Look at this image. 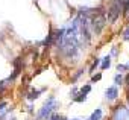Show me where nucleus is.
<instances>
[{
    "mask_svg": "<svg viewBox=\"0 0 129 120\" xmlns=\"http://www.w3.org/2000/svg\"><path fill=\"white\" fill-rule=\"evenodd\" d=\"M55 108H56V100H55V97H53V96H50V97H49V100H47V102L44 103V106L41 108V111L38 112V118H40V120L47 118V117H49V114H50Z\"/></svg>",
    "mask_w": 129,
    "mask_h": 120,
    "instance_id": "nucleus-1",
    "label": "nucleus"
},
{
    "mask_svg": "<svg viewBox=\"0 0 129 120\" xmlns=\"http://www.w3.org/2000/svg\"><path fill=\"white\" fill-rule=\"evenodd\" d=\"M121 5H123L121 0H112V3H111V6L108 9V20H109V23H115V20L120 15V6Z\"/></svg>",
    "mask_w": 129,
    "mask_h": 120,
    "instance_id": "nucleus-2",
    "label": "nucleus"
},
{
    "mask_svg": "<svg viewBox=\"0 0 129 120\" xmlns=\"http://www.w3.org/2000/svg\"><path fill=\"white\" fill-rule=\"evenodd\" d=\"M114 120H127V109L124 106H118L114 114Z\"/></svg>",
    "mask_w": 129,
    "mask_h": 120,
    "instance_id": "nucleus-3",
    "label": "nucleus"
},
{
    "mask_svg": "<svg viewBox=\"0 0 129 120\" xmlns=\"http://www.w3.org/2000/svg\"><path fill=\"white\" fill-rule=\"evenodd\" d=\"M117 96H118V90H117V87H115V85H114V87L106 88V91H105V97H106L108 100H115V99H117Z\"/></svg>",
    "mask_w": 129,
    "mask_h": 120,
    "instance_id": "nucleus-4",
    "label": "nucleus"
},
{
    "mask_svg": "<svg viewBox=\"0 0 129 120\" xmlns=\"http://www.w3.org/2000/svg\"><path fill=\"white\" fill-rule=\"evenodd\" d=\"M100 118H102V109H100V108H97V109L91 114L90 120H100Z\"/></svg>",
    "mask_w": 129,
    "mask_h": 120,
    "instance_id": "nucleus-5",
    "label": "nucleus"
},
{
    "mask_svg": "<svg viewBox=\"0 0 129 120\" xmlns=\"http://www.w3.org/2000/svg\"><path fill=\"white\" fill-rule=\"evenodd\" d=\"M109 66H111V58L109 56H105L103 61H102V70H106Z\"/></svg>",
    "mask_w": 129,
    "mask_h": 120,
    "instance_id": "nucleus-6",
    "label": "nucleus"
},
{
    "mask_svg": "<svg viewBox=\"0 0 129 120\" xmlns=\"http://www.w3.org/2000/svg\"><path fill=\"white\" fill-rule=\"evenodd\" d=\"M40 93H41V91H32V93H29V94H27V99H29V100H34V99H37V97H38V94H40Z\"/></svg>",
    "mask_w": 129,
    "mask_h": 120,
    "instance_id": "nucleus-7",
    "label": "nucleus"
},
{
    "mask_svg": "<svg viewBox=\"0 0 129 120\" xmlns=\"http://www.w3.org/2000/svg\"><path fill=\"white\" fill-rule=\"evenodd\" d=\"M114 81H115V85H121V84H123V78H121V75H117V76L114 78Z\"/></svg>",
    "mask_w": 129,
    "mask_h": 120,
    "instance_id": "nucleus-8",
    "label": "nucleus"
},
{
    "mask_svg": "<svg viewBox=\"0 0 129 120\" xmlns=\"http://www.w3.org/2000/svg\"><path fill=\"white\" fill-rule=\"evenodd\" d=\"M85 99H87V94H82V93H81L78 97H75V102H84Z\"/></svg>",
    "mask_w": 129,
    "mask_h": 120,
    "instance_id": "nucleus-9",
    "label": "nucleus"
},
{
    "mask_svg": "<svg viewBox=\"0 0 129 120\" xmlns=\"http://www.w3.org/2000/svg\"><path fill=\"white\" fill-rule=\"evenodd\" d=\"M123 11H124V14H129V0L123 2Z\"/></svg>",
    "mask_w": 129,
    "mask_h": 120,
    "instance_id": "nucleus-10",
    "label": "nucleus"
},
{
    "mask_svg": "<svg viewBox=\"0 0 129 120\" xmlns=\"http://www.w3.org/2000/svg\"><path fill=\"white\" fill-rule=\"evenodd\" d=\"M99 64H100V61H99V59H96V61H94V63H93V66H91V69H90V72H91V73H93V72H94V70H96V67H97V66H99Z\"/></svg>",
    "mask_w": 129,
    "mask_h": 120,
    "instance_id": "nucleus-11",
    "label": "nucleus"
},
{
    "mask_svg": "<svg viewBox=\"0 0 129 120\" xmlns=\"http://www.w3.org/2000/svg\"><path fill=\"white\" fill-rule=\"evenodd\" d=\"M90 90H91V87H90V85H85V87L82 88V94H87Z\"/></svg>",
    "mask_w": 129,
    "mask_h": 120,
    "instance_id": "nucleus-12",
    "label": "nucleus"
},
{
    "mask_svg": "<svg viewBox=\"0 0 129 120\" xmlns=\"http://www.w3.org/2000/svg\"><path fill=\"white\" fill-rule=\"evenodd\" d=\"M100 78H102V75H94V76H93V81H99Z\"/></svg>",
    "mask_w": 129,
    "mask_h": 120,
    "instance_id": "nucleus-13",
    "label": "nucleus"
},
{
    "mask_svg": "<svg viewBox=\"0 0 129 120\" xmlns=\"http://www.w3.org/2000/svg\"><path fill=\"white\" fill-rule=\"evenodd\" d=\"M50 120H59V115H58V114H53V115L50 117Z\"/></svg>",
    "mask_w": 129,
    "mask_h": 120,
    "instance_id": "nucleus-14",
    "label": "nucleus"
},
{
    "mask_svg": "<svg viewBox=\"0 0 129 120\" xmlns=\"http://www.w3.org/2000/svg\"><path fill=\"white\" fill-rule=\"evenodd\" d=\"M126 81H127V84H129V75H127V78H126Z\"/></svg>",
    "mask_w": 129,
    "mask_h": 120,
    "instance_id": "nucleus-15",
    "label": "nucleus"
},
{
    "mask_svg": "<svg viewBox=\"0 0 129 120\" xmlns=\"http://www.w3.org/2000/svg\"><path fill=\"white\" fill-rule=\"evenodd\" d=\"M126 69H129V63H127V66H126Z\"/></svg>",
    "mask_w": 129,
    "mask_h": 120,
    "instance_id": "nucleus-16",
    "label": "nucleus"
},
{
    "mask_svg": "<svg viewBox=\"0 0 129 120\" xmlns=\"http://www.w3.org/2000/svg\"><path fill=\"white\" fill-rule=\"evenodd\" d=\"M73 120H79V118H73Z\"/></svg>",
    "mask_w": 129,
    "mask_h": 120,
    "instance_id": "nucleus-17",
    "label": "nucleus"
},
{
    "mask_svg": "<svg viewBox=\"0 0 129 120\" xmlns=\"http://www.w3.org/2000/svg\"><path fill=\"white\" fill-rule=\"evenodd\" d=\"M61 120H66V118H61Z\"/></svg>",
    "mask_w": 129,
    "mask_h": 120,
    "instance_id": "nucleus-18",
    "label": "nucleus"
},
{
    "mask_svg": "<svg viewBox=\"0 0 129 120\" xmlns=\"http://www.w3.org/2000/svg\"><path fill=\"white\" fill-rule=\"evenodd\" d=\"M11 120H15V118H11Z\"/></svg>",
    "mask_w": 129,
    "mask_h": 120,
    "instance_id": "nucleus-19",
    "label": "nucleus"
}]
</instances>
